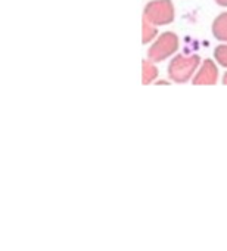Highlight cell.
<instances>
[{"instance_id": "1", "label": "cell", "mask_w": 227, "mask_h": 251, "mask_svg": "<svg viewBox=\"0 0 227 251\" xmlns=\"http://www.w3.org/2000/svg\"><path fill=\"white\" fill-rule=\"evenodd\" d=\"M201 62H202L201 56L196 53H190V55L177 53L168 62L167 75L173 83H177V84L192 81V78L196 74Z\"/></svg>"}, {"instance_id": "2", "label": "cell", "mask_w": 227, "mask_h": 251, "mask_svg": "<svg viewBox=\"0 0 227 251\" xmlns=\"http://www.w3.org/2000/svg\"><path fill=\"white\" fill-rule=\"evenodd\" d=\"M180 48V39L174 31H164L149 45L148 58L157 64L173 58Z\"/></svg>"}, {"instance_id": "3", "label": "cell", "mask_w": 227, "mask_h": 251, "mask_svg": "<svg viewBox=\"0 0 227 251\" xmlns=\"http://www.w3.org/2000/svg\"><path fill=\"white\" fill-rule=\"evenodd\" d=\"M143 18L157 27L168 25L176 18V8L173 0H151L143 9Z\"/></svg>"}, {"instance_id": "4", "label": "cell", "mask_w": 227, "mask_h": 251, "mask_svg": "<svg viewBox=\"0 0 227 251\" xmlns=\"http://www.w3.org/2000/svg\"><path fill=\"white\" fill-rule=\"evenodd\" d=\"M220 77L218 64L214 59H204L192 78V84L195 86H212L217 84Z\"/></svg>"}, {"instance_id": "5", "label": "cell", "mask_w": 227, "mask_h": 251, "mask_svg": "<svg viewBox=\"0 0 227 251\" xmlns=\"http://www.w3.org/2000/svg\"><path fill=\"white\" fill-rule=\"evenodd\" d=\"M211 33L220 43H227V11L214 18L211 24Z\"/></svg>"}, {"instance_id": "6", "label": "cell", "mask_w": 227, "mask_h": 251, "mask_svg": "<svg viewBox=\"0 0 227 251\" xmlns=\"http://www.w3.org/2000/svg\"><path fill=\"white\" fill-rule=\"evenodd\" d=\"M159 77V70L157 68V62L148 59L142 61V84L148 86L152 84L158 80Z\"/></svg>"}, {"instance_id": "7", "label": "cell", "mask_w": 227, "mask_h": 251, "mask_svg": "<svg viewBox=\"0 0 227 251\" xmlns=\"http://www.w3.org/2000/svg\"><path fill=\"white\" fill-rule=\"evenodd\" d=\"M159 36L158 27L149 23L146 18H142V43L143 45H151L157 37Z\"/></svg>"}, {"instance_id": "8", "label": "cell", "mask_w": 227, "mask_h": 251, "mask_svg": "<svg viewBox=\"0 0 227 251\" xmlns=\"http://www.w3.org/2000/svg\"><path fill=\"white\" fill-rule=\"evenodd\" d=\"M214 61L218 64V67H223L227 70V43H220L214 49Z\"/></svg>"}, {"instance_id": "9", "label": "cell", "mask_w": 227, "mask_h": 251, "mask_svg": "<svg viewBox=\"0 0 227 251\" xmlns=\"http://www.w3.org/2000/svg\"><path fill=\"white\" fill-rule=\"evenodd\" d=\"M214 2L221 8H227V0H214Z\"/></svg>"}, {"instance_id": "10", "label": "cell", "mask_w": 227, "mask_h": 251, "mask_svg": "<svg viewBox=\"0 0 227 251\" xmlns=\"http://www.w3.org/2000/svg\"><path fill=\"white\" fill-rule=\"evenodd\" d=\"M170 83H171V80H170V78H168V80H159V78H158V80L155 81V84H159V86H164V84H170Z\"/></svg>"}, {"instance_id": "11", "label": "cell", "mask_w": 227, "mask_h": 251, "mask_svg": "<svg viewBox=\"0 0 227 251\" xmlns=\"http://www.w3.org/2000/svg\"><path fill=\"white\" fill-rule=\"evenodd\" d=\"M221 83L227 86V71H226V73L223 74V77H221Z\"/></svg>"}]
</instances>
